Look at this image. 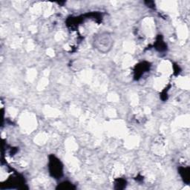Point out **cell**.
Segmentation results:
<instances>
[{"instance_id":"obj_1","label":"cell","mask_w":190,"mask_h":190,"mask_svg":"<svg viewBox=\"0 0 190 190\" xmlns=\"http://www.w3.org/2000/svg\"><path fill=\"white\" fill-rule=\"evenodd\" d=\"M49 169L50 175L56 179L61 178L63 175V165L60 160L53 154L49 156Z\"/></svg>"},{"instance_id":"obj_2","label":"cell","mask_w":190,"mask_h":190,"mask_svg":"<svg viewBox=\"0 0 190 190\" xmlns=\"http://www.w3.org/2000/svg\"><path fill=\"white\" fill-rule=\"evenodd\" d=\"M150 67V64L147 62H142L136 65L135 69H134V77L136 80H138L143 74L147 72Z\"/></svg>"},{"instance_id":"obj_3","label":"cell","mask_w":190,"mask_h":190,"mask_svg":"<svg viewBox=\"0 0 190 190\" xmlns=\"http://www.w3.org/2000/svg\"><path fill=\"white\" fill-rule=\"evenodd\" d=\"M179 173L184 181L186 184L189 183V175H190V169L189 167H180L179 168Z\"/></svg>"},{"instance_id":"obj_4","label":"cell","mask_w":190,"mask_h":190,"mask_svg":"<svg viewBox=\"0 0 190 190\" xmlns=\"http://www.w3.org/2000/svg\"><path fill=\"white\" fill-rule=\"evenodd\" d=\"M57 189H75L74 186H73V184L71 183H69L68 181L63 182L62 184H59L58 187Z\"/></svg>"},{"instance_id":"obj_5","label":"cell","mask_w":190,"mask_h":190,"mask_svg":"<svg viewBox=\"0 0 190 190\" xmlns=\"http://www.w3.org/2000/svg\"><path fill=\"white\" fill-rule=\"evenodd\" d=\"M159 38H160V40H158L156 42V49L160 51H165V50L167 49V45L164 43L163 40L160 38V36H159Z\"/></svg>"},{"instance_id":"obj_6","label":"cell","mask_w":190,"mask_h":190,"mask_svg":"<svg viewBox=\"0 0 190 190\" xmlns=\"http://www.w3.org/2000/svg\"><path fill=\"white\" fill-rule=\"evenodd\" d=\"M125 184H126V181L124 179L119 178L115 181V185L117 186V189H123L125 186Z\"/></svg>"}]
</instances>
